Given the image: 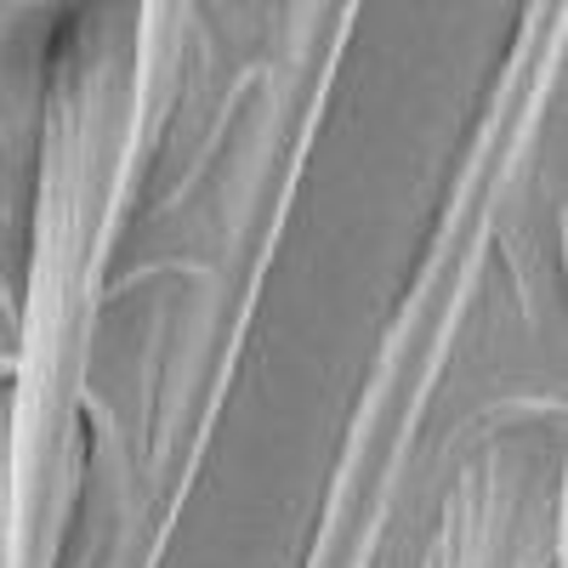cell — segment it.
I'll return each mask as SVG.
<instances>
[{
  "label": "cell",
  "instance_id": "obj_1",
  "mask_svg": "<svg viewBox=\"0 0 568 568\" xmlns=\"http://www.w3.org/2000/svg\"><path fill=\"white\" fill-rule=\"evenodd\" d=\"M136 165V18L114 0H98L80 7L52 40V74H45L23 336L7 375L29 524H40V506L52 495L91 313L103 291L109 233Z\"/></svg>",
  "mask_w": 568,
  "mask_h": 568
},
{
  "label": "cell",
  "instance_id": "obj_2",
  "mask_svg": "<svg viewBox=\"0 0 568 568\" xmlns=\"http://www.w3.org/2000/svg\"><path fill=\"white\" fill-rule=\"evenodd\" d=\"M557 546L562 444L546 426H517L460 460L420 568H551Z\"/></svg>",
  "mask_w": 568,
  "mask_h": 568
},
{
  "label": "cell",
  "instance_id": "obj_3",
  "mask_svg": "<svg viewBox=\"0 0 568 568\" xmlns=\"http://www.w3.org/2000/svg\"><path fill=\"white\" fill-rule=\"evenodd\" d=\"M187 12H194V0H136V12H131L136 18V131H142V149H149V109L160 103L171 63L182 52Z\"/></svg>",
  "mask_w": 568,
  "mask_h": 568
},
{
  "label": "cell",
  "instance_id": "obj_4",
  "mask_svg": "<svg viewBox=\"0 0 568 568\" xmlns=\"http://www.w3.org/2000/svg\"><path fill=\"white\" fill-rule=\"evenodd\" d=\"M34 524L18 484V433H12V387L0 375V568H29Z\"/></svg>",
  "mask_w": 568,
  "mask_h": 568
}]
</instances>
